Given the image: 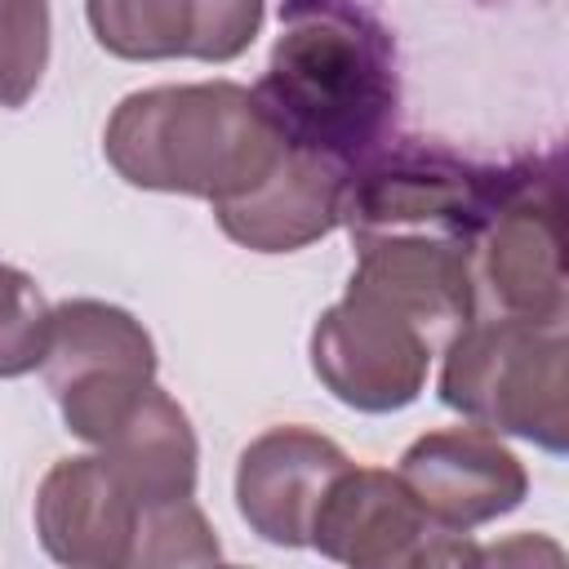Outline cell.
Wrapping results in <instances>:
<instances>
[{"instance_id":"obj_1","label":"cell","mask_w":569,"mask_h":569,"mask_svg":"<svg viewBox=\"0 0 569 569\" xmlns=\"http://www.w3.org/2000/svg\"><path fill=\"white\" fill-rule=\"evenodd\" d=\"M253 98L289 142L360 164L387 142L400 102L387 22L365 0H284Z\"/></svg>"},{"instance_id":"obj_2","label":"cell","mask_w":569,"mask_h":569,"mask_svg":"<svg viewBox=\"0 0 569 569\" xmlns=\"http://www.w3.org/2000/svg\"><path fill=\"white\" fill-rule=\"evenodd\" d=\"M284 151L289 138L236 80L138 89L116 102L102 129V156L129 187L209 204L244 196Z\"/></svg>"},{"instance_id":"obj_3","label":"cell","mask_w":569,"mask_h":569,"mask_svg":"<svg viewBox=\"0 0 569 569\" xmlns=\"http://www.w3.org/2000/svg\"><path fill=\"white\" fill-rule=\"evenodd\" d=\"M440 400L476 427L569 449V333L565 320L471 316L440 351Z\"/></svg>"},{"instance_id":"obj_4","label":"cell","mask_w":569,"mask_h":569,"mask_svg":"<svg viewBox=\"0 0 569 569\" xmlns=\"http://www.w3.org/2000/svg\"><path fill=\"white\" fill-rule=\"evenodd\" d=\"M525 160L476 164L436 142H382L347 169L338 222L351 244L373 236H436L476 249L493 204L511 191Z\"/></svg>"},{"instance_id":"obj_5","label":"cell","mask_w":569,"mask_h":569,"mask_svg":"<svg viewBox=\"0 0 569 569\" xmlns=\"http://www.w3.org/2000/svg\"><path fill=\"white\" fill-rule=\"evenodd\" d=\"M445 338L391 293L351 276L342 298L311 325V369L320 387L356 413H396L427 387Z\"/></svg>"},{"instance_id":"obj_6","label":"cell","mask_w":569,"mask_h":569,"mask_svg":"<svg viewBox=\"0 0 569 569\" xmlns=\"http://www.w3.org/2000/svg\"><path fill=\"white\" fill-rule=\"evenodd\" d=\"M40 373L67 431L93 445L98 431L156 382V342L133 311L102 298H71L53 307Z\"/></svg>"},{"instance_id":"obj_7","label":"cell","mask_w":569,"mask_h":569,"mask_svg":"<svg viewBox=\"0 0 569 569\" xmlns=\"http://www.w3.org/2000/svg\"><path fill=\"white\" fill-rule=\"evenodd\" d=\"M307 547L356 569L480 565L471 538L436 525L396 471L356 462H347L320 498Z\"/></svg>"},{"instance_id":"obj_8","label":"cell","mask_w":569,"mask_h":569,"mask_svg":"<svg viewBox=\"0 0 569 569\" xmlns=\"http://www.w3.org/2000/svg\"><path fill=\"white\" fill-rule=\"evenodd\" d=\"M556 213V156H533L525 160L511 191L493 204L471 249L476 289L489 293L493 311L547 325L569 320Z\"/></svg>"},{"instance_id":"obj_9","label":"cell","mask_w":569,"mask_h":569,"mask_svg":"<svg viewBox=\"0 0 569 569\" xmlns=\"http://www.w3.org/2000/svg\"><path fill=\"white\" fill-rule=\"evenodd\" d=\"M396 476L422 502V511L453 533H471L516 511L529 493L525 462L502 445L498 431L476 422L418 436L400 453Z\"/></svg>"},{"instance_id":"obj_10","label":"cell","mask_w":569,"mask_h":569,"mask_svg":"<svg viewBox=\"0 0 569 569\" xmlns=\"http://www.w3.org/2000/svg\"><path fill=\"white\" fill-rule=\"evenodd\" d=\"M142 502L107 467V458L76 453L58 458L36 489V538L71 569H133Z\"/></svg>"},{"instance_id":"obj_11","label":"cell","mask_w":569,"mask_h":569,"mask_svg":"<svg viewBox=\"0 0 569 569\" xmlns=\"http://www.w3.org/2000/svg\"><path fill=\"white\" fill-rule=\"evenodd\" d=\"M347 462L342 445L311 427H267L236 458V511L262 542L307 547L320 498Z\"/></svg>"},{"instance_id":"obj_12","label":"cell","mask_w":569,"mask_h":569,"mask_svg":"<svg viewBox=\"0 0 569 569\" xmlns=\"http://www.w3.org/2000/svg\"><path fill=\"white\" fill-rule=\"evenodd\" d=\"M267 0H84L93 40L124 62H231L262 31Z\"/></svg>"},{"instance_id":"obj_13","label":"cell","mask_w":569,"mask_h":569,"mask_svg":"<svg viewBox=\"0 0 569 569\" xmlns=\"http://www.w3.org/2000/svg\"><path fill=\"white\" fill-rule=\"evenodd\" d=\"M342 178H347L342 164L289 142L276 169L262 182H253L244 196L213 204V218L240 249L293 253L338 227Z\"/></svg>"},{"instance_id":"obj_14","label":"cell","mask_w":569,"mask_h":569,"mask_svg":"<svg viewBox=\"0 0 569 569\" xmlns=\"http://www.w3.org/2000/svg\"><path fill=\"white\" fill-rule=\"evenodd\" d=\"M93 449L107 458V467L129 485V493L142 507L196 498L200 445L187 409L160 382H147Z\"/></svg>"},{"instance_id":"obj_15","label":"cell","mask_w":569,"mask_h":569,"mask_svg":"<svg viewBox=\"0 0 569 569\" xmlns=\"http://www.w3.org/2000/svg\"><path fill=\"white\" fill-rule=\"evenodd\" d=\"M49 0H0V107L31 102L49 71Z\"/></svg>"},{"instance_id":"obj_16","label":"cell","mask_w":569,"mask_h":569,"mask_svg":"<svg viewBox=\"0 0 569 569\" xmlns=\"http://www.w3.org/2000/svg\"><path fill=\"white\" fill-rule=\"evenodd\" d=\"M53 307L40 284L0 258V378H22L44 365Z\"/></svg>"},{"instance_id":"obj_17","label":"cell","mask_w":569,"mask_h":569,"mask_svg":"<svg viewBox=\"0 0 569 569\" xmlns=\"http://www.w3.org/2000/svg\"><path fill=\"white\" fill-rule=\"evenodd\" d=\"M222 556L213 525L196 507V498L147 507L142 511V533H138V565L133 569H156V565H213Z\"/></svg>"}]
</instances>
